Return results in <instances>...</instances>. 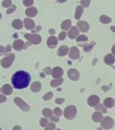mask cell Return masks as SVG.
<instances>
[{
  "label": "cell",
  "mask_w": 115,
  "mask_h": 130,
  "mask_svg": "<svg viewBox=\"0 0 115 130\" xmlns=\"http://www.w3.org/2000/svg\"><path fill=\"white\" fill-rule=\"evenodd\" d=\"M48 120L45 119V118H42L40 121V125H41V127H46V125H48Z\"/></svg>",
  "instance_id": "34"
},
{
  "label": "cell",
  "mask_w": 115,
  "mask_h": 130,
  "mask_svg": "<svg viewBox=\"0 0 115 130\" xmlns=\"http://www.w3.org/2000/svg\"><path fill=\"white\" fill-rule=\"evenodd\" d=\"M37 10L36 8H30L26 10V14L28 17H34L37 14Z\"/></svg>",
  "instance_id": "20"
},
{
  "label": "cell",
  "mask_w": 115,
  "mask_h": 130,
  "mask_svg": "<svg viewBox=\"0 0 115 130\" xmlns=\"http://www.w3.org/2000/svg\"><path fill=\"white\" fill-rule=\"evenodd\" d=\"M100 21L103 24H108V23L111 22L112 19L110 18H109L108 16H106V15H102L100 17Z\"/></svg>",
  "instance_id": "29"
},
{
  "label": "cell",
  "mask_w": 115,
  "mask_h": 130,
  "mask_svg": "<svg viewBox=\"0 0 115 130\" xmlns=\"http://www.w3.org/2000/svg\"><path fill=\"white\" fill-rule=\"evenodd\" d=\"M12 2L11 0H4L2 3V6L4 8H8L10 6H12Z\"/></svg>",
  "instance_id": "33"
},
{
  "label": "cell",
  "mask_w": 115,
  "mask_h": 130,
  "mask_svg": "<svg viewBox=\"0 0 115 130\" xmlns=\"http://www.w3.org/2000/svg\"><path fill=\"white\" fill-rule=\"evenodd\" d=\"M16 6H11V8H10V9H8V10H7V14H11V13H12V12H14L15 10H16Z\"/></svg>",
  "instance_id": "41"
},
{
  "label": "cell",
  "mask_w": 115,
  "mask_h": 130,
  "mask_svg": "<svg viewBox=\"0 0 115 130\" xmlns=\"http://www.w3.org/2000/svg\"><path fill=\"white\" fill-rule=\"evenodd\" d=\"M54 112L55 114V115L57 116V117H61V116L62 115V110L59 108H55Z\"/></svg>",
  "instance_id": "38"
},
{
  "label": "cell",
  "mask_w": 115,
  "mask_h": 130,
  "mask_svg": "<svg viewBox=\"0 0 115 130\" xmlns=\"http://www.w3.org/2000/svg\"><path fill=\"white\" fill-rule=\"evenodd\" d=\"M42 115L47 118H50L52 116V111L49 108H44L42 110Z\"/></svg>",
  "instance_id": "30"
},
{
  "label": "cell",
  "mask_w": 115,
  "mask_h": 130,
  "mask_svg": "<svg viewBox=\"0 0 115 130\" xmlns=\"http://www.w3.org/2000/svg\"><path fill=\"white\" fill-rule=\"evenodd\" d=\"M41 87L42 86H41L40 82L36 81V82H34L32 83V85H31V90L33 92H38L41 89Z\"/></svg>",
  "instance_id": "23"
},
{
  "label": "cell",
  "mask_w": 115,
  "mask_h": 130,
  "mask_svg": "<svg viewBox=\"0 0 115 130\" xmlns=\"http://www.w3.org/2000/svg\"><path fill=\"white\" fill-rule=\"evenodd\" d=\"M49 33L51 35H54V33H55V30H54V29H50V30H49Z\"/></svg>",
  "instance_id": "47"
},
{
  "label": "cell",
  "mask_w": 115,
  "mask_h": 130,
  "mask_svg": "<svg viewBox=\"0 0 115 130\" xmlns=\"http://www.w3.org/2000/svg\"><path fill=\"white\" fill-rule=\"evenodd\" d=\"M110 29L112 30V31L114 32H115V26H112L110 27Z\"/></svg>",
  "instance_id": "49"
},
{
  "label": "cell",
  "mask_w": 115,
  "mask_h": 130,
  "mask_svg": "<svg viewBox=\"0 0 115 130\" xmlns=\"http://www.w3.org/2000/svg\"><path fill=\"white\" fill-rule=\"evenodd\" d=\"M77 25L82 32H86L90 29V24L85 21H79Z\"/></svg>",
  "instance_id": "11"
},
{
  "label": "cell",
  "mask_w": 115,
  "mask_h": 130,
  "mask_svg": "<svg viewBox=\"0 0 115 130\" xmlns=\"http://www.w3.org/2000/svg\"><path fill=\"white\" fill-rule=\"evenodd\" d=\"M79 35V30L76 26H73L71 28V30L69 31L68 36L71 39H74L77 37V36Z\"/></svg>",
  "instance_id": "14"
},
{
  "label": "cell",
  "mask_w": 115,
  "mask_h": 130,
  "mask_svg": "<svg viewBox=\"0 0 115 130\" xmlns=\"http://www.w3.org/2000/svg\"><path fill=\"white\" fill-rule=\"evenodd\" d=\"M24 25L26 29L28 30H32L35 28V23L33 20L30 18H26L24 20Z\"/></svg>",
  "instance_id": "13"
},
{
  "label": "cell",
  "mask_w": 115,
  "mask_h": 130,
  "mask_svg": "<svg viewBox=\"0 0 115 130\" xmlns=\"http://www.w3.org/2000/svg\"><path fill=\"white\" fill-rule=\"evenodd\" d=\"M69 57L73 60H77L79 58V51L77 47L73 46L70 49Z\"/></svg>",
  "instance_id": "10"
},
{
  "label": "cell",
  "mask_w": 115,
  "mask_h": 130,
  "mask_svg": "<svg viewBox=\"0 0 115 130\" xmlns=\"http://www.w3.org/2000/svg\"><path fill=\"white\" fill-rule=\"evenodd\" d=\"M77 115V108L73 105H70L65 109L64 117L67 119H73Z\"/></svg>",
  "instance_id": "2"
},
{
  "label": "cell",
  "mask_w": 115,
  "mask_h": 130,
  "mask_svg": "<svg viewBox=\"0 0 115 130\" xmlns=\"http://www.w3.org/2000/svg\"><path fill=\"white\" fill-rule=\"evenodd\" d=\"M100 98L96 95H92L88 99V104L92 107H96L100 103Z\"/></svg>",
  "instance_id": "6"
},
{
  "label": "cell",
  "mask_w": 115,
  "mask_h": 130,
  "mask_svg": "<svg viewBox=\"0 0 115 130\" xmlns=\"http://www.w3.org/2000/svg\"><path fill=\"white\" fill-rule=\"evenodd\" d=\"M12 50V47L10 45H7L6 47H4L0 45V56L5 54H8Z\"/></svg>",
  "instance_id": "21"
},
{
  "label": "cell",
  "mask_w": 115,
  "mask_h": 130,
  "mask_svg": "<svg viewBox=\"0 0 115 130\" xmlns=\"http://www.w3.org/2000/svg\"><path fill=\"white\" fill-rule=\"evenodd\" d=\"M12 26L14 28H16V29H21L22 28V26H23L22 20H20V19L14 20L13 22H12Z\"/></svg>",
  "instance_id": "25"
},
{
  "label": "cell",
  "mask_w": 115,
  "mask_h": 130,
  "mask_svg": "<svg viewBox=\"0 0 115 130\" xmlns=\"http://www.w3.org/2000/svg\"><path fill=\"white\" fill-rule=\"evenodd\" d=\"M63 81H64V79H61V78H60V79H53V80L50 81V85L53 87H56L57 86H59V85H61L63 82Z\"/></svg>",
  "instance_id": "27"
},
{
  "label": "cell",
  "mask_w": 115,
  "mask_h": 130,
  "mask_svg": "<svg viewBox=\"0 0 115 130\" xmlns=\"http://www.w3.org/2000/svg\"><path fill=\"white\" fill-rule=\"evenodd\" d=\"M59 3H64V2H65L67 1V0H57Z\"/></svg>",
  "instance_id": "50"
},
{
  "label": "cell",
  "mask_w": 115,
  "mask_h": 130,
  "mask_svg": "<svg viewBox=\"0 0 115 130\" xmlns=\"http://www.w3.org/2000/svg\"><path fill=\"white\" fill-rule=\"evenodd\" d=\"M95 45H96V42H94V41H92L91 43H89V44H85L83 45V50L85 52H90L92 50L93 47Z\"/></svg>",
  "instance_id": "28"
},
{
  "label": "cell",
  "mask_w": 115,
  "mask_h": 130,
  "mask_svg": "<svg viewBox=\"0 0 115 130\" xmlns=\"http://www.w3.org/2000/svg\"><path fill=\"white\" fill-rule=\"evenodd\" d=\"M22 129V128L20 126H18V125H16L15 126L14 128H13V129L12 130H21Z\"/></svg>",
  "instance_id": "46"
},
{
  "label": "cell",
  "mask_w": 115,
  "mask_h": 130,
  "mask_svg": "<svg viewBox=\"0 0 115 130\" xmlns=\"http://www.w3.org/2000/svg\"><path fill=\"white\" fill-rule=\"evenodd\" d=\"M6 98L4 95H0V104L6 101Z\"/></svg>",
  "instance_id": "44"
},
{
  "label": "cell",
  "mask_w": 115,
  "mask_h": 130,
  "mask_svg": "<svg viewBox=\"0 0 115 130\" xmlns=\"http://www.w3.org/2000/svg\"><path fill=\"white\" fill-rule=\"evenodd\" d=\"M24 37L27 40L29 41L32 44H39L41 42V40H42L41 37L38 34H28V33H26V34L24 35Z\"/></svg>",
  "instance_id": "3"
},
{
  "label": "cell",
  "mask_w": 115,
  "mask_h": 130,
  "mask_svg": "<svg viewBox=\"0 0 115 130\" xmlns=\"http://www.w3.org/2000/svg\"><path fill=\"white\" fill-rule=\"evenodd\" d=\"M104 119V117H103V115L100 112L96 111L94 112V114L92 115V119L93 121L96 123H99V122H101Z\"/></svg>",
  "instance_id": "16"
},
{
  "label": "cell",
  "mask_w": 115,
  "mask_h": 130,
  "mask_svg": "<svg viewBox=\"0 0 115 130\" xmlns=\"http://www.w3.org/2000/svg\"><path fill=\"white\" fill-rule=\"evenodd\" d=\"M44 73H46V75H50L51 73V69L50 67H46L44 69Z\"/></svg>",
  "instance_id": "43"
},
{
  "label": "cell",
  "mask_w": 115,
  "mask_h": 130,
  "mask_svg": "<svg viewBox=\"0 0 115 130\" xmlns=\"http://www.w3.org/2000/svg\"><path fill=\"white\" fill-rule=\"evenodd\" d=\"M114 125V121L110 117H106L104 119H103L101 123V127L106 130L111 129Z\"/></svg>",
  "instance_id": "4"
},
{
  "label": "cell",
  "mask_w": 115,
  "mask_h": 130,
  "mask_svg": "<svg viewBox=\"0 0 115 130\" xmlns=\"http://www.w3.org/2000/svg\"><path fill=\"white\" fill-rule=\"evenodd\" d=\"M95 109L97 111H98V110H100V111H102V112H104V113H106L107 112L106 108L102 104H100V105L98 104V105L97 106Z\"/></svg>",
  "instance_id": "32"
},
{
  "label": "cell",
  "mask_w": 115,
  "mask_h": 130,
  "mask_svg": "<svg viewBox=\"0 0 115 130\" xmlns=\"http://www.w3.org/2000/svg\"><path fill=\"white\" fill-rule=\"evenodd\" d=\"M65 102L64 98H57V99L55 100V102L58 104H61L62 103H63Z\"/></svg>",
  "instance_id": "42"
},
{
  "label": "cell",
  "mask_w": 115,
  "mask_h": 130,
  "mask_svg": "<svg viewBox=\"0 0 115 130\" xmlns=\"http://www.w3.org/2000/svg\"><path fill=\"white\" fill-rule=\"evenodd\" d=\"M12 82L16 89H24L29 85L30 76L27 72L24 71H18L12 76Z\"/></svg>",
  "instance_id": "1"
},
{
  "label": "cell",
  "mask_w": 115,
  "mask_h": 130,
  "mask_svg": "<svg viewBox=\"0 0 115 130\" xmlns=\"http://www.w3.org/2000/svg\"><path fill=\"white\" fill-rule=\"evenodd\" d=\"M61 28L63 30H67L69 29L71 26V20H66L63 21L61 24Z\"/></svg>",
  "instance_id": "26"
},
{
  "label": "cell",
  "mask_w": 115,
  "mask_h": 130,
  "mask_svg": "<svg viewBox=\"0 0 115 130\" xmlns=\"http://www.w3.org/2000/svg\"><path fill=\"white\" fill-rule=\"evenodd\" d=\"M104 105L106 108H112L115 105V100L112 98H107L104 100Z\"/></svg>",
  "instance_id": "19"
},
{
  "label": "cell",
  "mask_w": 115,
  "mask_h": 130,
  "mask_svg": "<svg viewBox=\"0 0 115 130\" xmlns=\"http://www.w3.org/2000/svg\"><path fill=\"white\" fill-rule=\"evenodd\" d=\"M104 62L106 63L107 65H112L113 64L114 62H115V58L112 54H107L106 56L104 57Z\"/></svg>",
  "instance_id": "17"
},
{
  "label": "cell",
  "mask_w": 115,
  "mask_h": 130,
  "mask_svg": "<svg viewBox=\"0 0 115 130\" xmlns=\"http://www.w3.org/2000/svg\"><path fill=\"white\" fill-rule=\"evenodd\" d=\"M50 121H54V122H59V119L57 117H50Z\"/></svg>",
  "instance_id": "45"
},
{
  "label": "cell",
  "mask_w": 115,
  "mask_h": 130,
  "mask_svg": "<svg viewBox=\"0 0 115 130\" xmlns=\"http://www.w3.org/2000/svg\"><path fill=\"white\" fill-rule=\"evenodd\" d=\"M15 59V55L11 54L8 56L5 57L2 60V66L5 69H8L9 67H11L12 63L14 62Z\"/></svg>",
  "instance_id": "5"
},
{
  "label": "cell",
  "mask_w": 115,
  "mask_h": 130,
  "mask_svg": "<svg viewBox=\"0 0 115 130\" xmlns=\"http://www.w3.org/2000/svg\"><path fill=\"white\" fill-rule=\"evenodd\" d=\"M58 40L55 37H50L47 40V45L50 48H54L57 45Z\"/></svg>",
  "instance_id": "15"
},
{
  "label": "cell",
  "mask_w": 115,
  "mask_h": 130,
  "mask_svg": "<svg viewBox=\"0 0 115 130\" xmlns=\"http://www.w3.org/2000/svg\"><path fill=\"white\" fill-rule=\"evenodd\" d=\"M67 75H68L69 78L73 81H77L80 77V75H79L78 71L74 69H70L67 73Z\"/></svg>",
  "instance_id": "8"
},
{
  "label": "cell",
  "mask_w": 115,
  "mask_h": 130,
  "mask_svg": "<svg viewBox=\"0 0 115 130\" xmlns=\"http://www.w3.org/2000/svg\"><path fill=\"white\" fill-rule=\"evenodd\" d=\"M63 75V71L61 67H54L52 71V75L54 79H60Z\"/></svg>",
  "instance_id": "9"
},
{
  "label": "cell",
  "mask_w": 115,
  "mask_h": 130,
  "mask_svg": "<svg viewBox=\"0 0 115 130\" xmlns=\"http://www.w3.org/2000/svg\"><path fill=\"white\" fill-rule=\"evenodd\" d=\"M69 47L66 45H62L59 48L58 51H57V54L59 56H64L65 55L67 54V53L69 52Z\"/></svg>",
  "instance_id": "18"
},
{
  "label": "cell",
  "mask_w": 115,
  "mask_h": 130,
  "mask_svg": "<svg viewBox=\"0 0 115 130\" xmlns=\"http://www.w3.org/2000/svg\"><path fill=\"white\" fill-rule=\"evenodd\" d=\"M2 18V14H1V13H0V19Z\"/></svg>",
  "instance_id": "51"
},
{
  "label": "cell",
  "mask_w": 115,
  "mask_h": 130,
  "mask_svg": "<svg viewBox=\"0 0 115 130\" xmlns=\"http://www.w3.org/2000/svg\"><path fill=\"white\" fill-rule=\"evenodd\" d=\"M83 12V8L82 6H77L76 8L75 14V18L76 20H79L81 18V16L82 15Z\"/></svg>",
  "instance_id": "22"
},
{
  "label": "cell",
  "mask_w": 115,
  "mask_h": 130,
  "mask_svg": "<svg viewBox=\"0 0 115 130\" xmlns=\"http://www.w3.org/2000/svg\"><path fill=\"white\" fill-rule=\"evenodd\" d=\"M14 102L24 111H28L30 110V106L27 104L25 103L22 99H20V98H15Z\"/></svg>",
  "instance_id": "7"
},
{
  "label": "cell",
  "mask_w": 115,
  "mask_h": 130,
  "mask_svg": "<svg viewBox=\"0 0 115 130\" xmlns=\"http://www.w3.org/2000/svg\"><path fill=\"white\" fill-rule=\"evenodd\" d=\"M90 2L91 0H81V4L85 8H88L90 4Z\"/></svg>",
  "instance_id": "36"
},
{
  "label": "cell",
  "mask_w": 115,
  "mask_h": 130,
  "mask_svg": "<svg viewBox=\"0 0 115 130\" xmlns=\"http://www.w3.org/2000/svg\"><path fill=\"white\" fill-rule=\"evenodd\" d=\"M13 47H14L16 50L20 51L22 50V49L25 47V44H24V41L20 39L15 41L13 43Z\"/></svg>",
  "instance_id": "12"
},
{
  "label": "cell",
  "mask_w": 115,
  "mask_h": 130,
  "mask_svg": "<svg viewBox=\"0 0 115 130\" xmlns=\"http://www.w3.org/2000/svg\"><path fill=\"white\" fill-rule=\"evenodd\" d=\"M67 33L65 32H61L60 34L59 35V39L60 41L64 40L65 38L66 37Z\"/></svg>",
  "instance_id": "40"
},
{
  "label": "cell",
  "mask_w": 115,
  "mask_h": 130,
  "mask_svg": "<svg viewBox=\"0 0 115 130\" xmlns=\"http://www.w3.org/2000/svg\"><path fill=\"white\" fill-rule=\"evenodd\" d=\"M88 40V38L87 37V36L84 35H81L77 38V42H85Z\"/></svg>",
  "instance_id": "31"
},
{
  "label": "cell",
  "mask_w": 115,
  "mask_h": 130,
  "mask_svg": "<svg viewBox=\"0 0 115 130\" xmlns=\"http://www.w3.org/2000/svg\"><path fill=\"white\" fill-rule=\"evenodd\" d=\"M0 91H1V89H0Z\"/></svg>",
  "instance_id": "53"
},
{
  "label": "cell",
  "mask_w": 115,
  "mask_h": 130,
  "mask_svg": "<svg viewBox=\"0 0 115 130\" xmlns=\"http://www.w3.org/2000/svg\"><path fill=\"white\" fill-rule=\"evenodd\" d=\"M54 129H55V125L50 123H48V125H46L45 130H54Z\"/></svg>",
  "instance_id": "39"
},
{
  "label": "cell",
  "mask_w": 115,
  "mask_h": 130,
  "mask_svg": "<svg viewBox=\"0 0 115 130\" xmlns=\"http://www.w3.org/2000/svg\"><path fill=\"white\" fill-rule=\"evenodd\" d=\"M2 91L6 95H10L12 93V87L9 84L4 85L3 86V88H2Z\"/></svg>",
  "instance_id": "24"
},
{
  "label": "cell",
  "mask_w": 115,
  "mask_h": 130,
  "mask_svg": "<svg viewBox=\"0 0 115 130\" xmlns=\"http://www.w3.org/2000/svg\"><path fill=\"white\" fill-rule=\"evenodd\" d=\"M112 52L114 55H115V45H114L112 47Z\"/></svg>",
  "instance_id": "48"
},
{
  "label": "cell",
  "mask_w": 115,
  "mask_h": 130,
  "mask_svg": "<svg viewBox=\"0 0 115 130\" xmlns=\"http://www.w3.org/2000/svg\"><path fill=\"white\" fill-rule=\"evenodd\" d=\"M52 95H53V94H52V92H48V93H46V94L42 97V98H43V100H50L52 98Z\"/></svg>",
  "instance_id": "35"
},
{
  "label": "cell",
  "mask_w": 115,
  "mask_h": 130,
  "mask_svg": "<svg viewBox=\"0 0 115 130\" xmlns=\"http://www.w3.org/2000/svg\"><path fill=\"white\" fill-rule=\"evenodd\" d=\"M56 130H61V129H56Z\"/></svg>",
  "instance_id": "52"
},
{
  "label": "cell",
  "mask_w": 115,
  "mask_h": 130,
  "mask_svg": "<svg viewBox=\"0 0 115 130\" xmlns=\"http://www.w3.org/2000/svg\"><path fill=\"white\" fill-rule=\"evenodd\" d=\"M23 3L24 6L26 7H29V6H32V4L34 3V0H23Z\"/></svg>",
  "instance_id": "37"
}]
</instances>
